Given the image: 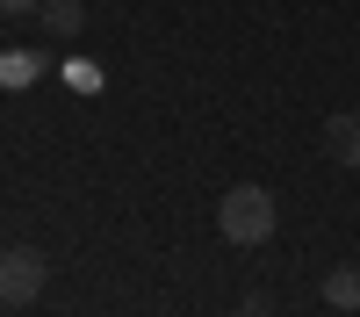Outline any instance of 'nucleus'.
Returning <instances> with one entry per match:
<instances>
[{"label": "nucleus", "mask_w": 360, "mask_h": 317, "mask_svg": "<svg viewBox=\"0 0 360 317\" xmlns=\"http://www.w3.org/2000/svg\"><path fill=\"white\" fill-rule=\"evenodd\" d=\"M324 152L360 173V115H324Z\"/></svg>", "instance_id": "obj_3"}, {"label": "nucleus", "mask_w": 360, "mask_h": 317, "mask_svg": "<svg viewBox=\"0 0 360 317\" xmlns=\"http://www.w3.org/2000/svg\"><path fill=\"white\" fill-rule=\"evenodd\" d=\"M37 22L51 29V37H79V22H86V8H79V0H44V8H37Z\"/></svg>", "instance_id": "obj_5"}, {"label": "nucleus", "mask_w": 360, "mask_h": 317, "mask_svg": "<svg viewBox=\"0 0 360 317\" xmlns=\"http://www.w3.org/2000/svg\"><path fill=\"white\" fill-rule=\"evenodd\" d=\"M51 65H44V58L37 51H8V58H0V86H29V79H44Z\"/></svg>", "instance_id": "obj_6"}, {"label": "nucleus", "mask_w": 360, "mask_h": 317, "mask_svg": "<svg viewBox=\"0 0 360 317\" xmlns=\"http://www.w3.org/2000/svg\"><path fill=\"white\" fill-rule=\"evenodd\" d=\"M317 296L332 303V310H360V267H353V259H346V267H332V274H324V288H317Z\"/></svg>", "instance_id": "obj_4"}, {"label": "nucleus", "mask_w": 360, "mask_h": 317, "mask_svg": "<svg viewBox=\"0 0 360 317\" xmlns=\"http://www.w3.org/2000/svg\"><path fill=\"white\" fill-rule=\"evenodd\" d=\"M44 0H0V15H37Z\"/></svg>", "instance_id": "obj_8"}, {"label": "nucleus", "mask_w": 360, "mask_h": 317, "mask_svg": "<svg viewBox=\"0 0 360 317\" xmlns=\"http://www.w3.org/2000/svg\"><path fill=\"white\" fill-rule=\"evenodd\" d=\"M51 281V259L37 245H0V310H29Z\"/></svg>", "instance_id": "obj_2"}, {"label": "nucleus", "mask_w": 360, "mask_h": 317, "mask_svg": "<svg viewBox=\"0 0 360 317\" xmlns=\"http://www.w3.org/2000/svg\"><path fill=\"white\" fill-rule=\"evenodd\" d=\"M231 317H238V310H231Z\"/></svg>", "instance_id": "obj_9"}, {"label": "nucleus", "mask_w": 360, "mask_h": 317, "mask_svg": "<svg viewBox=\"0 0 360 317\" xmlns=\"http://www.w3.org/2000/svg\"><path fill=\"white\" fill-rule=\"evenodd\" d=\"M274 224H281V209H274V195L266 188H231L224 202H217V231L231 245H266L274 238Z\"/></svg>", "instance_id": "obj_1"}, {"label": "nucleus", "mask_w": 360, "mask_h": 317, "mask_svg": "<svg viewBox=\"0 0 360 317\" xmlns=\"http://www.w3.org/2000/svg\"><path fill=\"white\" fill-rule=\"evenodd\" d=\"M266 303H274V296H266V288H252V296L238 303V317H274V310H266Z\"/></svg>", "instance_id": "obj_7"}]
</instances>
